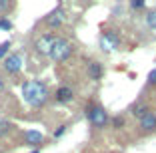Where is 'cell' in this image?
Wrapping results in <instances>:
<instances>
[{
    "label": "cell",
    "instance_id": "cell-1",
    "mask_svg": "<svg viewBox=\"0 0 156 153\" xmlns=\"http://www.w3.org/2000/svg\"><path fill=\"white\" fill-rule=\"evenodd\" d=\"M22 98L28 105L42 108L48 99V86L40 80H28L22 84Z\"/></svg>",
    "mask_w": 156,
    "mask_h": 153
},
{
    "label": "cell",
    "instance_id": "cell-2",
    "mask_svg": "<svg viewBox=\"0 0 156 153\" xmlns=\"http://www.w3.org/2000/svg\"><path fill=\"white\" fill-rule=\"evenodd\" d=\"M86 119L94 129H104L110 123V113H108V109L100 101L92 99V101L86 104Z\"/></svg>",
    "mask_w": 156,
    "mask_h": 153
},
{
    "label": "cell",
    "instance_id": "cell-3",
    "mask_svg": "<svg viewBox=\"0 0 156 153\" xmlns=\"http://www.w3.org/2000/svg\"><path fill=\"white\" fill-rule=\"evenodd\" d=\"M74 50L76 48H74V44L68 40V38L58 36L56 42H54V46H52V50H50V58L54 60L56 64H62V62H66V60L74 54Z\"/></svg>",
    "mask_w": 156,
    "mask_h": 153
},
{
    "label": "cell",
    "instance_id": "cell-4",
    "mask_svg": "<svg viewBox=\"0 0 156 153\" xmlns=\"http://www.w3.org/2000/svg\"><path fill=\"white\" fill-rule=\"evenodd\" d=\"M56 32H44V34H40V36L34 40V52L40 56H50V50L52 46H54L56 42Z\"/></svg>",
    "mask_w": 156,
    "mask_h": 153
},
{
    "label": "cell",
    "instance_id": "cell-5",
    "mask_svg": "<svg viewBox=\"0 0 156 153\" xmlns=\"http://www.w3.org/2000/svg\"><path fill=\"white\" fill-rule=\"evenodd\" d=\"M120 44H122V38L116 30H102L100 34V48L104 52H114V50H120Z\"/></svg>",
    "mask_w": 156,
    "mask_h": 153
},
{
    "label": "cell",
    "instance_id": "cell-6",
    "mask_svg": "<svg viewBox=\"0 0 156 153\" xmlns=\"http://www.w3.org/2000/svg\"><path fill=\"white\" fill-rule=\"evenodd\" d=\"M64 22H66V12H64V8H62V6H56L52 12L46 14V18H44V24L50 28V30L60 28Z\"/></svg>",
    "mask_w": 156,
    "mask_h": 153
},
{
    "label": "cell",
    "instance_id": "cell-7",
    "mask_svg": "<svg viewBox=\"0 0 156 153\" xmlns=\"http://www.w3.org/2000/svg\"><path fill=\"white\" fill-rule=\"evenodd\" d=\"M138 129H140V135L156 133V111L154 109H150L142 119H138Z\"/></svg>",
    "mask_w": 156,
    "mask_h": 153
},
{
    "label": "cell",
    "instance_id": "cell-8",
    "mask_svg": "<svg viewBox=\"0 0 156 153\" xmlns=\"http://www.w3.org/2000/svg\"><path fill=\"white\" fill-rule=\"evenodd\" d=\"M74 98H76V91H74V88L68 86V84L58 86L56 91H54V101H56V104L66 105V104H70V101H74Z\"/></svg>",
    "mask_w": 156,
    "mask_h": 153
},
{
    "label": "cell",
    "instance_id": "cell-9",
    "mask_svg": "<svg viewBox=\"0 0 156 153\" xmlns=\"http://www.w3.org/2000/svg\"><path fill=\"white\" fill-rule=\"evenodd\" d=\"M2 68H4L8 74H12V76L18 74L20 70H22V56L16 54V52H14V54H8L4 60H2Z\"/></svg>",
    "mask_w": 156,
    "mask_h": 153
},
{
    "label": "cell",
    "instance_id": "cell-10",
    "mask_svg": "<svg viewBox=\"0 0 156 153\" xmlns=\"http://www.w3.org/2000/svg\"><path fill=\"white\" fill-rule=\"evenodd\" d=\"M86 76L92 81H100L104 78V64L98 62V60H90L86 66Z\"/></svg>",
    "mask_w": 156,
    "mask_h": 153
},
{
    "label": "cell",
    "instance_id": "cell-11",
    "mask_svg": "<svg viewBox=\"0 0 156 153\" xmlns=\"http://www.w3.org/2000/svg\"><path fill=\"white\" fill-rule=\"evenodd\" d=\"M150 109H152V108L148 105V101L140 98L138 101H134V104H132V108H130V115L136 117V119H142V117L146 115V113L150 111Z\"/></svg>",
    "mask_w": 156,
    "mask_h": 153
},
{
    "label": "cell",
    "instance_id": "cell-12",
    "mask_svg": "<svg viewBox=\"0 0 156 153\" xmlns=\"http://www.w3.org/2000/svg\"><path fill=\"white\" fill-rule=\"evenodd\" d=\"M44 143V135L40 133V131L36 129H28L26 133H24V145H30V147H38V145Z\"/></svg>",
    "mask_w": 156,
    "mask_h": 153
},
{
    "label": "cell",
    "instance_id": "cell-13",
    "mask_svg": "<svg viewBox=\"0 0 156 153\" xmlns=\"http://www.w3.org/2000/svg\"><path fill=\"white\" fill-rule=\"evenodd\" d=\"M146 26L150 28V30L156 32V8L148 10V14H146Z\"/></svg>",
    "mask_w": 156,
    "mask_h": 153
},
{
    "label": "cell",
    "instance_id": "cell-14",
    "mask_svg": "<svg viewBox=\"0 0 156 153\" xmlns=\"http://www.w3.org/2000/svg\"><path fill=\"white\" fill-rule=\"evenodd\" d=\"M124 123H126L124 115H114V117H110V123H108V125H110V127H114V129H122V127H124Z\"/></svg>",
    "mask_w": 156,
    "mask_h": 153
},
{
    "label": "cell",
    "instance_id": "cell-15",
    "mask_svg": "<svg viewBox=\"0 0 156 153\" xmlns=\"http://www.w3.org/2000/svg\"><path fill=\"white\" fill-rule=\"evenodd\" d=\"M8 50H10V40H6V42H2V44H0V60L6 58Z\"/></svg>",
    "mask_w": 156,
    "mask_h": 153
},
{
    "label": "cell",
    "instance_id": "cell-16",
    "mask_svg": "<svg viewBox=\"0 0 156 153\" xmlns=\"http://www.w3.org/2000/svg\"><path fill=\"white\" fill-rule=\"evenodd\" d=\"M10 129H12V123H10V121H0V135L8 133Z\"/></svg>",
    "mask_w": 156,
    "mask_h": 153
},
{
    "label": "cell",
    "instance_id": "cell-17",
    "mask_svg": "<svg viewBox=\"0 0 156 153\" xmlns=\"http://www.w3.org/2000/svg\"><path fill=\"white\" fill-rule=\"evenodd\" d=\"M0 30H12V22L8 18H0Z\"/></svg>",
    "mask_w": 156,
    "mask_h": 153
},
{
    "label": "cell",
    "instance_id": "cell-18",
    "mask_svg": "<svg viewBox=\"0 0 156 153\" xmlns=\"http://www.w3.org/2000/svg\"><path fill=\"white\" fill-rule=\"evenodd\" d=\"M144 6H146V4H144L142 0H132V2H130V8H132V10H142Z\"/></svg>",
    "mask_w": 156,
    "mask_h": 153
},
{
    "label": "cell",
    "instance_id": "cell-19",
    "mask_svg": "<svg viewBox=\"0 0 156 153\" xmlns=\"http://www.w3.org/2000/svg\"><path fill=\"white\" fill-rule=\"evenodd\" d=\"M10 2H6V0H0V14H4L6 10H10Z\"/></svg>",
    "mask_w": 156,
    "mask_h": 153
},
{
    "label": "cell",
    "instance_id": "cell-20",
    "mask_svg": "<svg viewBox=\"0 0 156 153\" xmlns=\"http://www.w3.org/2000/svg\"><path fill=\"white\" fill-rule=\"evenodd\" d=\"M148 84H150V86H156V70H152V72L148 74Z\"/></svg>",
    "mask_w": 156,
    "mask_h": 153
},
{
    "label": "cell",
    "instance_id": "cell-21",
    "mask_svg": "<svg viewBox=\"0 0 156 153\" xmlns=\"http://www.w3.org/2000/svg\"><path fill=\"white\" fill-rule=\"evenodd\" d=\"M66 129H68V125H60L58 129L54 131V137H60V135H64V133H66Z\"/></svg>",
    "mask_w": 156,
    "mask_h": 153
},
{
    "label": "cell",
    "instance_id": "cell-22",
    "mask_svg": "<svg viewBox=\"0 0 156 153\" xmlns=\"http://www.w3.org/2000/svg\"><path fill=\"white\" fill-rule=\"evenodd\" d=\"M4 90H6V81H4V78L0 76V94H2Z\"/></svg>",
    "mask_w": 156,
    "mask_h": 153
},
{
    "label": "cell",
    "instance_id": "cell-23",
    "mask_svg": "<svg viewBox=\"0 0 156 153\" xmlns=\"http://www.w3.org/2000/svg\"><path fill=\"white\" fill-rule=\"evenodd\" d=\"M30 153H40V149H32V151H30Z\"/></svg>",
    "mask_w": 156,
    "mask_h": 153
}]
</instances>
